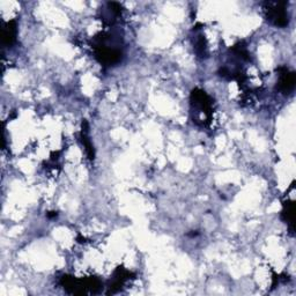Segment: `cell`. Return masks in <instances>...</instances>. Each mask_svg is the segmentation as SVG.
Returning a JSON list of instances; mask_svg holds the SVG:
<instances>
[{
  "label": "cell",
  "mask_w": 296,
  "mask_h": 296,
  "mask_svg": "<svg viewBox=\"0 0 296 296\" xmlns=\"http://www.w3.org/2000/svg\"><path fill=\"white\" fill-rule=\"evenodd\" d=\"M264 10L271 23L276 27L285 28L289 23V15L287 12L286 2H266L264 4Z\"/></svg>",
  "instance_id": "2"
},
{
  "label": "cell",
  "mask_w": 296,
  "mask_h": 296,
  "mask_svg": "<svg viewBox=\"0 0 296 296\" xmlns=\"http://www.w3.org/2000/svg\"><path fill=\"white\" fill-rule=\"evenodd\" d=\"M277 72L279 73V81L277 85L278 90H280L282 94H289L295 88V73L290 72L286 68H279Z\"/></svg>",
  "instance_id": "3"
},
{
  "label": "cell",
  "mask_w": 296,
  "mask_h": 296,
  "mask_svg": "<svg viewBox=\"0 0 296 296\" xmlns=\"http://www.w3.org/2000/svg\"><path fill=\"white\" fill-rule=\"evenodd\" d=\"M191 106H192V112L195 114L193 122L199 123L202 126H205L210 123V117L212 115V100L205 93V91L195 88L191 93Z\"/></svg>",
  "instance_id": "1"
},
{
  "label": "cell",
  "mask_w": 296,
  "mask_h": 296,
  "mask_svg": "<svg viewBox=\"0 0 296 296\" xmlns=\"http://www.w3.org/2000/svg\"><path fill=\"white\" fill-rule=\"evenodd\" d=\"M56 216H57V213H56V212H50V213L48 214V218H49V219L56 218Z\"/></svg>",
  "instance_id": "8"
},
{
  "label": "cell",
  "mask_w": 296,
  "mask_h": 296,
  "mask_svg": "<svg viewBox=\"0 0 296 296\" xmlns=\"http://www.w3.org/2000/svg\"><path fill=\"white\" fill-rule=\"evenodd\" d=\"M16 35H18V24H16L15 20H12L10 22H7L6 27L4 28L3 31L4 44L10 45L11 47L16 40Z\"/></svg>",
  "instance_id": "5"
},
{
  "label": "cell",
  "mask_w": 296,
  "mask_h": 296,
  "mask_svg": "<svg viewBox=\"0 0 296 296\" xmlns=\"http://www.w3.org/2000/svg\"><path fill=\"white\" fill-rule=\"evenodd\" d=\"M205 36L203 35H198L195 37V41H194V50H195V53L199 57L202 58H206L208 52H207V45H206V42L205 39H204Z\"/></svg>",
  "instance_id": "7"
},
{
  "label": "cell",
  "mask_w": 296,
  "mask_h": 296,
  "mask_svg": "<svg viewBox=\"0 0 296 296\" xmlns=\"http://www.w3.org/2000/svg\"><path fill=\"white\" fill-rule=\"evenodd\" d=\"M281 218L286 223L289 224L291 231L294 229V204L291 202L283 203V210L281 212Z\"/></svg>",
  "instance_id": "6"
},
{
  "label": "cell",
  "mask_w": 296,
  "mask_h": 296,
  "mask_svg": "<svg viewBox=\"0 0 296 296\" xmlns=\"http://www.w3.org/2000/svg\"><path fill=\"white\" fill-rule=\"evenodd\" d=\"M131 276H132L131 272H128V271L123 268H118L114 272V276H112V280L109 285V291H108V294L117 293V291L122 288L124 282L128 280Z\"/></svg>",
  "instance_id": "4"
}]
</instances>
